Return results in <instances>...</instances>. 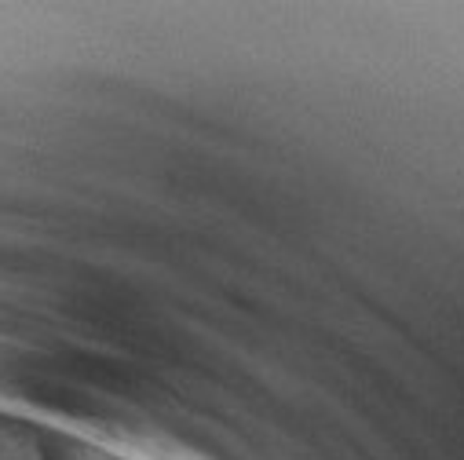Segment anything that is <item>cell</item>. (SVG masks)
Instances as JSON below:
<instances>
[{"label":"cell","mask_w":464,"mask_h":460,"mask_svg":"<svg viewBox=\"0 0 464 460\" xmlns=\"http://www.w3.org/2000/svg\"><path fill=\"white\" fill-rule=\"evenodd\" d=\"M59 460H136V456H125L110 446H95V442H84V438H70L63 449H59Z\"/></svg>","instance_id":"1"}]
</instances>
